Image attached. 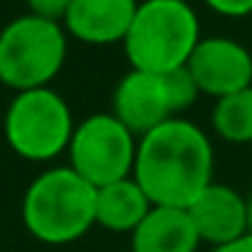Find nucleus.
Segmentation results:
<instances>
[{
    "label": "nucleus",
    "mask_w": 252,
    "mask_h": 252,
    "mask_svg": "<svg viewBox=\"0 0 252 252\" xmlns=\"http://www.w3.org/2000/svg\"><path fill=\"white\" fill-rule=\"evenodd\" d=\"M22 225L41 244H73L95 228V187L71 165L41 171L22 195Z\"/></svg>",
    "instance_id": "2"
},
{
    "label": "nucleus",
    "mask_w": 252,
    "mask_h": 252,
    "mask_svg": "<svg viewBox=\"0 0 252 252\" xmlns=\"http://www.w3.org/2000/svg\"><path fill=\"white\" fill-rule=\"evenodd\" d=\"M203 6L228 19H244L252 14V0H203Z\"/></svg>",
    "instance_id": "16"
},
{
    "label": "nucleus",
    "mask_w": 252,
    "mask_h": 252,
    "mask_svg": "<svg viewBox=\"0 0 252 252\" xmlns=\"http://www.w3.org/2000/svg\"><path fill=\"white\" fill-rule=\"evenodd\" d=\"M76 120L57 90L38 87L14 93L3 114V138L17 158L28 163H52L68 152Z\"/></svg>",
    "instance_id": "5"
},
{
    "label": "nucleus",
    "mask_w": 252,
    "mask_h": 252,
    "mask_svg": "<svg viewBox=\"0 0 252 252\" xmlns=\"http://www.w3.org/2000/svg\"><path fill=\"white\" fill-rule=\"evenodd\" d=\"M138 136L111 111L84 117L68 144V165L98 190L103 185L133 176Z\"/></svg>",
    "instance_id": "6"
},
{
    "label": "nucleus",
    "mask_w": 252,
    "mask_h": 252,
    "mask_svg": "<svg viewBox=\"0 0 252 252\" xmlns=\"http://www.w3.org/2000/svg\"><path fill=\"white\" fill-rule=\"evenodd\" d=\"M71 3L73 0H25L28 14H35L41 19H52V22H63Z\"/></svg>",
    "instance_id": "15"
},
{
    "label": "nucleus",
    "mask_w": 252,
    "mask_h": 252,
    "mask_svg": "<svg viewBox=\"0 0 252 252\" xmlns=\"http://www.w3.org/2000/svg\"><path fill=\"white\" fill-rule=\"evenodd\" d=\"M138 0H73L63 17L68 38L87 46L122 44L136 17Z\"/></svg>",
    "instance_id": "10"
},
{
    "label": "nucleus",
    "mask_w": 252,
    "mask_h": 252,
    "mask_svg": "<svg viewBox=\"0 0 252 252\" xmlns=\"http://www.w3.org/2000/svg\"><path fill=\"white\" fill-rule=\"evenodd\" d=\"M209 252H252V233H244L241 239L230 241V244H222V247H212Z\"/></svg>",
    "instance_id": "17"
},
{
    "label": "nucleus",
    "mask_w": 252,
    "mask_h": 252,
    "mask_svg": "<svg viewBox=\"0 0 252 252\" xmlns=\"http://www.w3.org/2000/svg\"><path fill=\"white\" fill-rule=\"evenodd\" d=\"M201 19L187 0H138L122 49L133 71L171 73L201 44Z\"/></svg>",
    "instance_id": "3"
},
{
    "label": "nucleus",
    "mask_w": 252,
    "mask_h": 252,
    "mask_svg": "<svg viewBox=\"0 0 252 252\" xmlns=\"http://www.w3.org/2000/svg\"><path fill=\"white\" fill-rule=\"evenodd\" d=\"M165 84H168V95H171V106H174V114L182 117V111L192 109L195 100L201 98V90H198L192 73L185 68H176V71L165 73Z\"/></svg>",
    "instance_id": "14"
},
{
    "label": "nucleus",
    "mask_w": 252,
    "mask_h": 252,
    "mask_svg": "<svg viewBox=\"0 0 252 252\" xmlns=\"http://www.w3.org/2000/svg\"><path fill=\"white\" fill-rule=\"evenodd\" d=\"M187 71L192 73L201 95L220 100L252 87V52L236 38L209 35L195 46Z\"/></svg>",
    "instance_id": "7"
},
{
    "label": "nucleus",
    "mask_w": 252,
    "mask_h": 252,
    "mask_svg": "<svg viewBox=\"0 0 252 252\" xmlns=\"http://www.w3.org/2000/svg\"><path fill=\"white\" fill-rule=\"evenodd\" d=\"M212 130L225 144H252V87L214 100Z\"/></svg>",
    "instance_id": "13"
},
{
    "label": "nucleus",
    "mask_w": 252,
    "mask_h": 252,
    "mask_svg": "<svg viewBox=\"0 0 252 252\" xmlns=\"http://www.w3.org/2000/svg\"><path fill=\"white\" fill-rule=\"evenodd\" d=\"M0 28H3V25H0Z\"/></svg>",
    "instance_id": "19"
},
{
    "label": "nucleus",
    "mask_w": 252,
    "mask_h": 252,
    "mask_svg": "<svg viewBox=\"0 0 252 252\" xmlns=\"http://www.w3.org/2000/svg\"><path fill=\"white\" fill-rule=\"evenodd\" d=\"M133 179L155 206L187 209L214 182V147L209 133L185 117L158 125L138 138Z\"/></svg>",
    "instance_id": "1"
},
{
    "label": "nucleus",
    "mask_w": 252,
    "mask_h": 252,
    "mask_svg": "<svg viewBox=\"0 0 252 252\" xmlns=\"http://www.w3.org/2000/svg\"><path fill=\"white\" fill-rule=\"evenodd\" d=\"M187 214L201 236V244L206 241L209 250L230 244L247 233V195L222 182H212L198 192L187 206Z\"/></svg>",
    "instance_id": "9"
},
{
    "label": "nucleus",
    "mask_w": 252,
    "mask_h": 252,
    "mask_svg": "<svg viewBox=\"0 0 252 252\" xmlns=\"http://www.w3.org/2000/svg\"><path fill=\"white\" fill-rule=\"evenodd\" d=\"M65 60L68 33L63 22L22 14L0 28V84L14 93L52 87Z\"/></svg>",
    "instance_id": "4"
},
{
    "label": "nucleus",
    "mask_w": 252,
    "mask_h": 252,
    "mask_svg": "<svg viewBox=\"0 0 252 252\" xmlns=\"http://www.w3.org/2000/svg\"><path fill=\"white\" fill-rule=\"evenodd\" d=\"M247 233H252V192L247 195Z\"/></svg>",
    "instance_id": "18"
},
{
    "label": "nucleus",
    "mask_w": 252,
    "mask_h": 252,
    "mask_svg": "<svg viewBox=\"0 0 252 252\" xmlns=\"http://www.w3.org/2000/svg\"><path fill=\"white\" fill-rule=\"evenodd\" d=\"M111 114L130 127L138 138L155 130L158 125L174 120L165 73H147V71H127L117 82L111 93Z\"/></svg>",
    "instance_id": "8"
},
{
    "label": "nucleus",
    "mask_w": 252,
    "mask_h": 252,
    "mask_svg": "<svg viewBox=\"0 0 252 252\" xmlns=\"http://www.w3.org/2000/svg\"><path fill=\"white\" fill-rule=\"evenodd\" d=\"M201 236L187 209L152 206L130 233V252H198Z\"/></svg>",
    "instance_id": "11"
},
{
    "label": "nucleus",
    "mask_w": 252,
    "mask_h": 252,
    "mask_svg": "<svg viewBox=\"0 0 252 252\" xmlns=\"http://www.w3.org/2000/svg\"><path fill=\"white\" fill-rule=\"evenodd\" d=\"M155 203L133 176L111 182L95 190V225L109 233H127L141 225Z\"/></svg>",
    "instance_id": "12"
}]
</instances>
